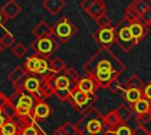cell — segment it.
<instances>
[{"label": "cell", "mask_w": 151, "mask_h": 135, "mask_svg": "<svg viewBox=\"0 0 151 135\" xmlns=\"http://www.w3.org/2000/svg\"><path fill=\"white\" fill-rule=\"evenodd\" d=\"M55 33H57V36L59 38L60 41L65 42L67 41L74 33V27L72 26V23L66 19L64 18L63 20H60L57 26H55Z\"/></svg>", "instance_id": "1"}, {"label": "cell", "mask_w": 151, "mask_h": 135, "mask_svg": "<svg viewBox=\"0 0 151 135\" xmlns=\"http://www.w3.org/2000/svg\"><path fill=\"white\" fill-rule=\"evenodd\" d=\"M55 42L51 38H44V39H38L35 43V50L40 55H50L55 50Z\"/></svg>", "instance_id": "2"}, {"label": "cell", "mask_w": 151, "mask_h": 135, "mask_svg": "<svg viewBox=\"0 0 151 135\" xmlns=\"http://www.w3.org/2000/svg\"><path fill=\"white\" fill-rule=\"evenodd\" d=\"M21 11V7L19 6V4L14 0H9L7 1L2 7H1V15H2V19L5 20H11L13 19L14 16H17Z\"/></svg>", "instance_id": "3"}, {"label": "cell", "mask_w": 151, "mask_h": 135, "mask_svg": "<svg viewBox=\"0 0 151 135\" xmlns=\"http://www.w3.org/2000/svg\"><path fill=\"white\" fill-rule=\"evenodd\" d=\"M103 124H104V130H106L107 133L109 131L114 133V130L122 124L116 110H111L105 116H103Z\"/></svg>", "instance_id": "4"}, {"label": "cell", "mask_w": 151, "mask_h": 135, "mask_svg": "<svg viewBox=\"0 0 151 135\" xmlns=\"http://www.w3.org/2000/svg\"><path fill=\"white\" fill-rule=\"evenodd\" d=\"M32 33L37 39L51 38V35L53 34V28L46 21H40L34 26V28L32 29Z\"/></svg>", "instance_id": "5"}, {"label": "cell", "mask_w": 151, "mask_h": 135, "mask_svg": "<svg viewBox=\"0 0 151 135\" xmlns=\"http://www.w3.org/2000/svg\"><path fill=\"white\" fill-rule=\"evenodd\" d=\"M71 93V99H70V102H72V104H77V106H85L86 103H88L90 101V95L79 90L76 86L70 90Z\"/></svg>", "instance_id": "6"}, {"label": "cell", "mask_w": 151, "mask_h": 135, "mask_svg": "<svg viewBox=\"0 0 151 135\" xmlns=\"http://www.w3.org/2000/svg\"><path fill=\"white\" fill-rule=\"evenodd\" d=\"M105 11H106V7H105V2L101 1V0H93L92 5L90 6V8L87 9V14L93 18L94 20L99 19L100 16L105 15Z\"/></svg>", "instance_id": "7"}, {"label": "cell", "mask_w": 151, "mask_h": 135, "mask_svg": "<svg viewBox=\"0 0 151 135\" xmlns=\"http://www.w3.org/2000/svg\"><path fill=\"white\" fill-rule=\"evenodd\" d=\"M97 40L103 45H109L114 40V29L112 27L100 28L97 32Z\"/></svg>", "instance_id": "8"}, {"label": "cell", "mask_w": 151, "mask_h": 135, "mask_svg": "<svg viewBox=\"0 0 151 135\" xmlns=\"http://www.w3.org/2000/svg\"><path fill=\"white\" fill-rule=\"evenodd\" d=\"M65 6L64 0H44L42 1V7L52 15L58 14Z\"/></svg>", "instance_id": "9"}, {"label": "cell", "mask_w": 151, "mask_h": 135, "mask_svg": "<svg viewBox=\"0 0 151 135\" xmlns=\"http://www.w3.org/2000/svg\"><path fill=\"white\" fill-rule=\"evenodd\" d=\"M100 117H103L101 114H100V112L97 110L96 108H91V109L81 117V120L79 121V123H78V126H77V129H78L79 131H83V130L85 129V126H86V123H87L88 121L94 120V119H100Z\"/></svg>", "instance_id": "10"}, {"label": "cell", "mask_w": 151, "mask_h": 135, "mask_svg": "<svg viewBox=\"0 0 151 135\" xmlns=\"http://www.w3.org/2000/svg\"><path fill=\"white\" fill-rule=\"evenodd\" d=\"M96 85L97 83L92 77H84V79H80V80L77 81L76 87L79 90H81V92H84L86 94H90V93H93Z\"/></svg>", "instance_id": "11"}, {"label": "cell", "mask_w": 151, "mask_h": 135, "mask_svg": "<svg viewBox=\"0 0 151 135\" xmlns=\"http://www.w3.org/2000/svg\"><path fill=\"white\" fill-rule=\"evenodd\" d=\"M50 113H51L50 106L46 102H44L42 100L38 101L37 104L33 108V114H34V116L37 119H45V117H47L50 115Z\"/></svg>", "instance_id": "12"}, {"label": "cell", "mask_w": 151, "mask_h": 135, "mask_svg": "<svg viewBox=\"0 0 151 135\" xmlns=\"http://www.w3.org/2000/svg\"><path fill=\"white\" fill-rule=\"evenodd\" d=\"M104 130V124H103V117L100 119H94V120H91L86 123L85 126V129L83 131H87L90 135H93L96 133H99Z\"/></svg>", "instance_id": "13"}, {"label": "cell", "mask_w": 151, "mask_h": 135, "mask_svg": "<svg viewBox=\"0 0 151 135\" xmlns=\"http://www.w3.org/2000/svg\"><path fill=\"white\" fill-rule=\"evenodd\" d=\"M129 28H130V32H131L134 45L138 43L144 36V26L140 22H134V23H130Z\"/></svg>", "instance_id": "14"}, {"label": "cell", "mask_w": 151, "mask_h": 135, "mask_svg": "<svg viewBox=\"0 0 151 135\" xmlns=\"http://www.w3.org/2000/svg\"><path fill=\"white\" fill-rule=\"evenodd\" d=\"M39 86H40V81H39L37 77H33V76L27 77V79L24 81V83H22V88H24L26 92L32 93V94L38 93Z\"/></svg>", "instance_id": "15"}, {"label": "cell", "mask_w": 151, "mask_h": 135, "mask_svg": "<svg viewBox=\"0 0 151 135\" xmlns=\"http://www.w3.org/2000/svg\"><path fill=\"white\" fill-rule=\"evenodd\" d=\"M125 99L129 103H131L133 106L137 101L143 99V93L139 88H127L125 92Z\"/></svg>", "instance_id": "16"}, {"label": "cell", "mask_w": 151, "mask_h": 135, "mask_svg": "<svg viewBox=\"0 0 151 135\" xmlns=\"http://www.w3.org/2000/svg\"><path fill=\"white\" fill-rule=\"evenodd\" d=\"M25 75H26L25 69H24L22 67L18 66V67H15V68L9 73L8 79H9V81L13 83V86L18 87V86H19V82L22 80V77H24Z\"/></svg>", "instance_id": "17"}, {"label": "cell", "mask_w": 151, "mask_h": 135, "mask_svg": "<svg viewBox=\"0 0 151 135\" xmlns=\"http://www.w3.org/2000/svg\"><path fill=\"white\" fill-rule=\"evenodd\" d=\"M133 109L134 112L137 113V115H143V114H146L150 112L151 109V102L145 100V99H140L139 101H137L134 104H133Z\"/></svg>", "instance_id": "18"}, {"label": "cell", "mask_w": 151, "mask_h": 135, "mask_svg": "<svg viewBox=\"0 0 151 135\" xmlns=\"http://www.w3.org/2000/svg\"><path fill=\"white\" fill-rule=\"evenodd\" d=\"M116 113H117L118 119H119V121L122 122V124H125V122L132 116L131 109H130L127 106H125V104H120V106L116 109Z\"/></svg>", "instance_id": "19"}, {"label": "cell", "mask_w": 151, "mask_h": 135, "mask_svg": "<svg viewBox=\"0 0 151 135\" xmlns=\"http://www.w3.org/2000/svg\"><path fill=\"white\" fill-rule=\"evenodd\" d=\"M118 39H119V43H122V42H125V43H127V42L134 43L129 26H124V27H122L119 29V32H118Z\"/></svg>", "instance_id": "20"}, {"label": "cell", "mask_w": 151, "mask_h": 135, "mask_svg": "<svg viewBox=\"0 0 151 135\" xmlns=\"http://www.w3.org/2000/svg\"><path fill=\"white\" fill-rule=\"evenodd\" d=\"M0 133H1V135H17L18 134V127L11 120H6L5 124L0 129Z\"/></svg>", "instance_id": "21"}, {"label": "cell", "mask_w": 151, "mask_h": 135, "mask_svg": "<svg viewBox=\"0 0 151 135\" xmlns=\"http://www.w3.org/2000/svg\"><path fill=\"white\" fill-rule=\"evenodd\" d=\"M131 6H132L133 9L138 13L139 16L143 15V14L150 8V4L146 2V1H144V0H136V1H133V2L131 4Z\"/></svg>", "instance_id": "22"}, {"label": "cell", "mask_w": 151, "mask_h": 135, "mask_svg": "<svg viewBox=\"0 0 151 135\" xmlns=\"http://www.w3.org/2000/svg\"><path fill=\"white\" fill-rule=\"evenodd\" d=\"M40 63V58L37 56H29L25 62V68L31 73H37Z\"/></svg>", "instance_id": "23"}, {"label": "cell", "mask_w": 151, "mask_h": 135, "mask_svg": "<svg viewBox=\"0 0 151 135\" xmlns=\"http://www.w3.org/2000/svg\"><path fill=\"white\" fill-rule=\"evenodd\" d=\"M70 79L65 75H59L55 77V89L58 90H70Z\"/></svg>", "instance_id": "24"}, {"label": "cell", "mask_w": 151, "mask_h": 135, "mask_svg": "<svg viewBox=\"0 0 151 135\" xmlns=\"http://www.w3.org/2000/svg\"><path fill=\"white\" fill-rule=\"evenodd\" d=\"M48 67L54 73H58V72H61V70L66 69V65H65V62L60 58H54L53 60H51Z\"/></svg>", "instance_id": "25"}, {"label": "cell", "mask_w": 151, "mask_h": 135, "mask_svg": "<svg viewBox=\"0 0 151 135\" xmlns=\"http://www.w3.org/2000/svg\"><path fill=\"white\" fill-rule=\"evenodd\" d=\"M125 19L127 21H130L131 23H134V22H139V19L140 16L138 15V13L133 9V7L131 5H129L126 8H125Z\"/></svg>", "instance_id": "26"}, {"label": "cell", "mask_w": 151, "mask_h": 135, "mask_svg": "<svg viewBox=\"0 0 151 135\" xmlns=\"http://www.w3.org/2000/svg\"><path fill=\"white\" fill-rule=\"evenodd\" d=\"M14 43H15V38L11 33H5L0 38V45L4 48H11L12 46H14Z\"/></svg>", "instance_id": "27"}, {"label": "cell", "mask_w": 151, "mask_h": 135, "mask_svg": "<svg viewBox=\"0 0 151 135\" xmlns=\"http://www.w3.org/2000/svg\"><path fill=\"white\" fill-rule=\"evenodd\" d=\"M96 72H109V73H113V67L111 65V62L106 59L100 60L97 65V69Z\"/></svg>", "instance_id": "28"}, {"label": "cell", "mask_w": 151, "mask_h": 135, "mask_svg": "<svg viewBox=\"0 0 151 135\" xmlns=\"http://www.w3.org/2000/svg\"><path fill=\"white\" fill-rule=\"evenodd\" d=\"M17 104H19V106H22V107H26V108H29V109H32V106H33V97H32L31 95H26V94H22V95L19 97V100H18Z\"/></svg>", "instance_id": "29"}, {"label": "cell", "mask_w": 151, "mask_h": 135, "mask_svg": "<svg viewBox=\"0 0 151 135\" xmlns=\"http://www.w3.org/2000/svg\"><path fill=\"white\" fill-rule=\"evenodd\" d=\"M12 53H13L14 56H17L18 59H20V58H22V56L26 55L27 49H26V47L22 43H15L14 47H13V49H12Z\"/></svg>", "instance_id": "30"}, {"label": "cell", "mask_w": 151, "mask_h": 135, "mask_svg": "<svg viewBox=\"0 0 151 135\" xmlns=\"http://www.w3.org/2000/svg\"><path fill=\"white\" fill-rule=\"evenodd\" d=\"M143 86L142 80L137 76V75H132L127 81H126V89L127 88H139Z\"/></svg>", "instance_id": "31"}, {"label": "cell", "mask_w": 151, "mask_h": 135, "mask_svg": "<svg viewBox=\"0 0 151 135\" xmlns=\"http://www.w3.org/2000/svg\"><path fill=\"white\" fill-rule=\"evenodd\" d=\"M2 113H5L6 116H7V120H9V119H12V117L17 114V113H15V107L12 104V102L7 101V102L5 103V106L2 107Z\"/></svg>", "instance_id": "32"}, {"label": "cell", "mask_w": 151, "mask_h": 135, "mask_svg": "<svg viewBox=\"0 0 151 135\" xmlns=\"http://www.w3.org/2000/svg\"><path fill=\"white\" fill-rule=\"evenodd\" d=\"M61 128L64 129L66 135H77L78 134V129L74 124H72L71 122H65L64 124H61Z\"/></svg>", "instance_id": "33"}, {"label": "cell", "mask_w": 151, "mask_h": 135, "mask_svg": "<svg viewBox=\"0 0 151 135\" xmlns=\"http://www.w3.org/2000/svg\"><path fill=\"white\" fill-rule=\"evenodd\" d=\"M114 135H132V130L129 126L126 124H120L116 130H114Z\"/></svg>", "instance_id": "34"}, {"label": "cell", "mask_w": 151, "mask_h": 135, "mask_svg": "<svg viewBox=\"0 0 151 135\" xmlns=\"http://www.w3.org/2000/svg\"><path fill=\"white\" fill-rule=\"evenodd\" d=\"M139 22H140L143 26H144V25H151V6H150V8H149L143 15H140Z\"/></svg>", "instance_id": "35"}, {"label": "cell", "mask_w": 151, "mask_h": 135, "mask_svg": "<svg viewBox=\"0 0 151 135\" xmlns=\"http://www.w3.org/2000/svg\"><path fill=\"white\" fill-rule=\"evenodd\" d=\"M96 22H97V25H99L101 28H105V27H110L109 25L111 23V18H110V16H107V15L105 14V15L100 16L99 19H97V20H96Z\"/></svg>", "instance_id": "36"}, {"label": "cell", "mask_w": 151, "mask_h": 135, "mask_svg": "<svg viewBox=\"0 0 151 135\" xmlns=\"http://www.w3.org/2000/svg\"><path fill=\"white\" fill-rule=\"evenodd\" d=\"M112 93H116V92H118L119 90V88H120V83H119V81L117 80V77L114 76L109 83H107V86H106Z\"/></svg>", "instance_id": "37"}, {"label": "cell", "mask_w": 151, "mask_h": 135, "mask_svg": "<svg viewBox=\"0 0 151 135\" xmlns=\"http://www.w3.org/2000/svg\"><path fill=\"white\" fill-rule=\"evenodd\" d=\"M149 130L144 127V126H142V124H138L133 130H132V135H149Z\"/></svg>", "instance_id": "38"}, {"label": "cell", "mask_w": 151, "mask_h": 135, "mask_svg": "<svg viewBox=\"0 0 151 135\" xmlns=\"http://www.w3.org/2000/svg\"><path fill=\"white\" fill-rule=\"evenodd\" d=\"M47 68H48V65H47L46 60L40 59V63H39V68L37 70V74H45L46 70H47Z\"/></svg>", "instance_id": "39"}, {"label": "cell", "mask_w": 151, "mask_h": 135, "mask_svg": "<svg viewBox=\"0 0 151 135\" xmlns=\"http://www.w3.org/2000/svg\"><path fill=\"white\" fill-rule=\"evenodd\" d=\"M20 131H21V135H38V130L35 129L34 126H29Z\"/></svg>", "instance_id": "40"}, {"label": "cell", "mask_w": 151, "mask_h": 135, "mask_svg": "<svg viewBox=\"0 0 151 135\" xmlns=\"http://www.w3.org/2000/svg\"><path fill=\"white\" fill-rule=\"evenodd\" d=\"M143 99L147 100L151 102V83L146 85L144 87V90H143Z\"/></svg>", "instance_id": "41"}, {"label": "cell", "mask_w": 151, "mask_h": 135, "mask_svg": "<svg viewBox=\"0 0 151 135\" xmlns=\"http://www.w3.org/2000/svg\"><path fill=\"white\" fill-rule=\"evenodd\" d=\"M138 119H139V121H140L142 123H149V122H151V114H150V112H149V113H146V114L138 115Z\"/></svg>", "instance_id": "42"}, {"label": "cell", "mask_w": 151, "mask_h": 135, "mask_svg": "<svg viewBox=\"0 0 151 135\" xmlns=\"http://www.w3.org/2000/svg\"><path fill=\"white\" fill-rule=\"evenodd\" d=\"M92 2H93V0H84V1L80 4V6H81V8H83L85 12H87V9H88L90 6L92 5Z\"/></svg>", "instance_id": "43"}, {"label": "cell", "mask_w": 151, "mask_h": 135, "mask_svg": "<svg viewBox=\"0 0 151 135\" xmlns=\"http://www.w3.org/2000/svg\"><path fill=\"white\" fill-rule=\"evenodd\" d=\"M66 73H67V74H71L70 76H72L73 80H78V73H77L73 68H67V69H66Z\"/></svg>", "instance_id": "44"}, {"label": "cell", "mask_w": 151, "mask_h": 135, "mask_svg": "<svg viewBox=\"0 0 151 135\" xmlns=\"http://www.w3.org/2000/svg\"><path fill=\"white\" fill-rule=\"evenodd\" d=\"M53 135H66V134H65L64 129H63V128H61V126H60V127H58V128L54 130Z\"/></svg>", "instance_id": "45"}, {"label": "cell", "mask_w": 151, "mask_h": 135, "mask_svg": "<svg viewBox=\"0 0 151 135\" xmlns=\"http://www.w3.org/2000/svg\"><path fill=\"white\" fill-rule=\"evenodd\" d=\"M5 122H6V119H5L2 115H0V129L2 128V126L5 124Z\"/></svg>", "instance_id": "46"}, {"label": "cell", "mask_w": 151, "mask_h": 135, "mask_svg": "<svg viewBox=\"0 0 151 135\" xmlns=\"http://www.w3.org/2000/svg\"><path fill=\"white\" fill-rule=\"evenodd\" d=\"M109 133L106 131V130H101V131H99V133H96V134H93V135H107Z\"/></svg>", "instance_id": "47"}, {"label": "cell", "mask_w": 151, "mask_h": 135, "mask_svg": "<svg viewBox=\"0 0 151 135\" xmlns=\"http://www.w3.org/2000/svg\"><path fill=\"white\" fill-rule=\"evenodd\" d=\"M1 114H2V108L0 107V115H1Z\"/></svg>", "instance_id": "48"}, {"label": "cell", "mask_w": 151, "mask_h": 135, "mask_svg": "<svg viewBox=\"0 0 151 135\" xmlns=\"http://www.w3.org/2000/svg\"><path fill=\"white\" fill-rule=\"evenodd\" d=\"M1 20H2V15H1V13H0V22H1Z\"/></svg>", "instance_id": "49"}, {"label": "cell", "mask_w": 151, "mask_h": 135, "mask_svg": "<svg viewBox=\"0 0 151 135\" xmlns=\"http://www.w3.org/2000/svg\"><path fill=\"white\" fill-rule=\"evenodd\" d=\"M149 135H151V131H150V133H149Z\"/></svg>", "instance_id": "50"}, {"label": "cell", "mask_w": 151, "mask_h": 135, "mask_svg": "<svg viewBox=\"0 0 151 135\" xmlns=\"http://www.w3.org/2000/svg\"><path fill=\"white\" fill-rule=\"evenodd\" d=\"M150 114H151V109H150Z\"/></svg>", "instance_id": "51"}, {"label": "cell", "mask_w": 151, "mask_h": 135, "mask_svg": "<svg viewBox=\"0 0 151 135\" xmlns=\"http://www.w3.org/2000/svg\"><path fill=\"white\" fill-rule=\"evenodd\" d=\"M0 135H1V133H0Z\"/></svg>", "instance_id": "52"}]
</instances>
